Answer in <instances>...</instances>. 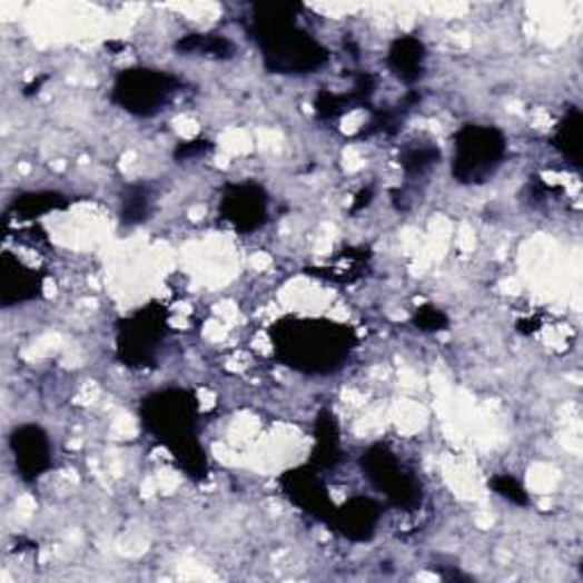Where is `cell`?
Returning <instances> with one entry per match:
<instances>
[{
	"label": "cell",
	"mask_w": 583,
	"mask_h": 583,
	"mask_svg": "<svg viewBox=\"0 0 583 583\" xmlns=\"http://www.w3.org/2000/svg\"><path fill=\"white\" fill-rule=\"evenodd\" d=\"M67 206L69 199L62 197L60 191H28L12 201L10 213L19 219H37L53 210H65Z\"/></svg>",
	"instance_id": "cell-19"
},
{
	"label": "cell",
	"mask_w": 583,
	"mask_h": 583,
	"mask_svg": "<svg viewBox=\"0 0 583 583\" xmlns=\"http://www.w3.org/2000/svg\"><path fill=\"white\" fill-rule=\"evenodd\" d=\"M417 103H419V93L413 91V93L406 96V99L397 108H385V110L374 112V117L369 119V123L365 126L360 137H374V135H387V137H391V135H395L402 128L404 119L408 117L411 108L417 106Z\"/></svg>",
	"instance_id": "cell-22"
},
{
	"label": "cell",
	"mask_w": 583,
	"mask_h": 583,
	"mask_svg": "<svg viewBox=\"0 0 583 583\" xmlns=\"http://www.w3.org/2000/svg\"><path fill=\"white\" fill-rule=\"evenodd\" d=\"M219 217L237 233H256L269 221V197L254 180L226 182L219 197Z\"/></svg>",
	"instance_id": "cell-8"
},
{
	"label": "cell",
	"mask_w": 583,
	"mask_h": 583,
	"mask_svg": "<svg viewBox=\"0 0 583 583\" xmlns=\"http://www.w3.org/2000/svg\"><path fill=\"white\" fill-rule=\"evenodd\" d=\"M10 452L14 456L17 472L26 483H34L53 465L51 441L37 424H21L10 433Z\"/></svg>",
	"instance_id": "cell-10"
},
{
	"label": "cell",
	"mask_w": 583,
	"mask_h": 583,
	"mask_svg": "<svg viewBox=\"0 0 583 583\" xmlns=\"http://www.w3.org/2000/svg\"><path fill=\"white\" fill-rule=\"evenodd\" d=\"M313 433H315V445L308 465L315 467L317 472L333 470L339 461H343V433H339V424L328 408L319 411Z\"/></svg>",
	"instance_id": "cell-15"
},
{
	"label": "cell",
	"mask_w": 583,
	"mask_h": 583,
	"mask_svg": "<svg viewBox=\"0 0 583 583\" xmlns=\"http://www.w3.org/2000/svg\"><path fill=\"white\" fill-rule=\"evenodd\" d=\"M139 419L151 437L171 454L178 467L191 478L208 476V456L199 441V402L185 387H167L139 404Z\"/></svg>",
	"instance_id": "cell-3"
},
{
	"label": "cell",
	"mask_w": 583,
	"mask_h": 583,
	"mask_svg": "<svg viewBox=\"0 0 583 583\" xmlns=\"http://www.w3.org/2000/svg\"><path fill=\"white\" fill-rule=\"evenodd\" d=\"M581 141H583V115L576 106H570L563 119L556 123L552 146L574 169H581Z\"/></svg>",
	"instance_id": "cell-16"
},
{
	"label": "cell",
	"mask_w": 583,
	"mask_h": 583,
	"mask_svg": "<svg viewBox=\"0 0 583 583\" xmlns=\"http://www.w3.org/2000/svg\"><path fill=\"white\" fill-rule=\"evenodd\" d=\"M372 197H374V191L367 187V189H363L360 194H358V197H356V204L352 206V213L356 215V213H360L363 208H367L369 204H372Z\"/></svg>",
	"instance_id": "cell-26"
},
{
	"label": "cell",
	"mask_w": 583,
	"mask_h": 583,
	"mask_svg": "<svg viewBox=\"0 0 583 583\" xmlns=\"http://www.w3.org/2000/svg\"><path fill=\"white\" fill-rule=\"evenodd\" d=\"M213 151V141L210 139H189V141H180L176 144L174 149V160L176 162H189V160H197L204 158L206 154Z\"/></svg>",
	"instance_id": "cell-25"
},
{
	"label": "cell",
	"mask_w": 583,
	"mask_h": 583,
	"mask_svg": "<svg viewBox=\"0 0 583 583\" xmlns=\"http://www.w3.org/2000/svg\"><path fill=\"white\" fill-rule=\"evenodd\" d=\"M280 485V493L295 504L297 508H302L304 513H308L313 520L328 524L330 515L335 511L333 500L328 497V491L324 485L322 472H317L315 467H310L308 463L295 470H287L285 474H280L278 478Z\"/></svg>",
	"instance_id": "cell-9"
},
{
	"label": "cell",
	"mask_w": 583,
	"mask_h": 583,
	"mask_svg": "<svg viewBox=\"0 0 583 583\" xmlns=\"http://www.w3.org/2000/svg\"><path fill=\"white\" fill-rule=\"evenodd\" d=\"M376 89L367 80H354L352 89L337 93L330 89H319L315 96V115L319 121H335L356 108H369Z\"/></svg>",
	"instance_id": "cell-13"
},
{
	"label": "cell",
	"mask_w": 583,
	"mask_h": 583,
	"mask_svg": "<svg viewBox=\"0 0 583 583\" xmlns=\"http://www.w3.org/2000/svg\"><path fill=\"white\" fill-rule=\"evenodd\" d=\"M269 337L278 363L310 376L343 369L358 345L352 326L319 317H283L271 326Z\"/></svg>",
	"instance_id": "cell-2"
},
{
	"label": "cell",
	"mask_w": 583,
	"mask_h": 583,
	"mask_svg": "<svg viewBox=\"0 0 583 583\" xmlns=\"http://www.w3.org/2000/svg\"><path fill=\"white\" fill-rule=\"evenodd\" d=\"M360 472L391 506L399 511H415L422 506V483L387 445L367 447L360 456Z\"/></svg>",
	"instance_id": "cell-7"
},
{
	"label": "cell",
	"mask_w": 583,
	"mask_h": 583,
	"mask_svg": "<svg viewBox=\"0 0 583 583\" xmlns=\"http://www.w3.org/2000/svg\"><path fill=\"white\" fill-rule=\"evenodd\" d=\"M387 67L406 85H415L426 71V46L415 34L397 37L387 48Z\"/></svg>",
	"instance_id": "cell-14"
},
{
	"label": "cell",
	"mask_w": 583,
	"mask_h": 583,
	"mask_svg": "<svg viewBox=\"0 0 583 583\" xmlns=\"http://www.w3.org/2000/svg\"><path fill=\"white\" fill-rule=\"evenodd\" d=\"M369 263V254L365 249H347L343 254H337L333 258V263L324 269H310L313 276H324L333 283H352L356 278H360L365 265Z\"/></svg>",
	"instance_id": "cell-21"
},
{
	"label": "cell",
	"mask_w": 583,
	"mask_h": 583,
	"mask_svg": "<svg viewBox=\"0 0 583 583\" xmlns=\"http://www.w3.org/2000/svg\"><path fill=\"white\" fill-rule=\"evenodd\" d=\"M413 326L422 333H441L449 328V317L443 308L426 304L413 313Z\"/></svg>",
	"instance_id": "cell-24"
},
{
	"label": "cell",
	"mask_w": 583,
	"mask_h": 583,
	"mask_svg": "<svg viewBox=\"0 0 583 583\" xmlns=\"http://www.w3.org/2000/svg\"><path fill=\"white\" fill-rule=\"evenodd\" d=\"M536 326H538V322H533V319H531V322H528V319H524V322H517V330H520V333H524V335H526V333H533V330H536Z\"/></svg>",
	"instance_id": "cell-27"
},
{
	"label": "cell",
	"mask_w": 583,
	"mask_h": 583,
	"mask_svg": "<svg viewBox=\"0 0 583 583\" xmlns=\"http://www.w3.org/2000/svg\"><path fill=\"white\" fill-rule=\"evenodd\" d=\"M182 80L169 71L149 67H130L117 73L110 99L132 117H156L162 112L174 96L180 91Z\"/></svg>",
	"instance_id": "cell-5"
},
{
	"label": "cell",
	"mask_w": 583,
	"mask_h": 583,
	"mask_svg": "<svg viewBox=\"0 0 583 583\" xmlns=\"http://www.w3.org/2000/svg\"><path fill=\"white\" fill-rule=\"evenodd\" d=\"M299 3H256L245 19L247 34L256 41L263 65L276 76H306L328 65L330 51L299 28Z\"/></svg>",
	"instance_id": "cell-1"
},
{
	"label": "cell",
	"mask_w": 583,
	"mask_h": 583,
	"mask_svg": "<svg viewBox=\"0 0 583 583\" xmlns=\"http://www.w3.org/2000/svg\"><path fill=\"white\" fill-rule=\"evenodd\" d=\"M491 491L497 497L506 500L508 504H515V506H528L531 504L528 493L524 491V485L515 476H511V474H495L491 478Z\"/></svg>",
	"instance_id": "cell-23"
},
{
	"label": "cell",
	"mask_w": 583,
	"mask_h": 583,
	"mask_svg": "<svg viewBox=\"0 0 583 583\" xmlns=\"http://www.w3.org/2000/svg\"><path fill=\"white\" fill-rule=\"evenodd\" d=\"M156 208L154 187L146 182H132L121 194V224L132 228L149 221Z\"/></svg>",
	"instance_id": "cell-18"
},
{
	"label": "cell",
	"mask_w": 583,
	"mask_h": 583,
	"mask_svg": "<svg viewBox=\"0 0 583 583\" xmlns=\"http://www.w3.org/2000/svg\"><path fill=\"white\" fill-rule=\"evenodd\" d=\"M441 158H443V154L433 141L417 139V141H411V144L404 146L402 156H399V165H402V169L408 178H419V176L428 174L437 162H441Z\"/></svg>",
	"instance_id": "cell-20"
},
{
	"label": "cell",
	"mask_w": 583,
	"mask_h": 583,
	"mask_svg": "<svg viewBox=\"0 0 583 583\" xmlns=\"http://www.w3.org/2000/svg\"><path fill=\"white\" fill-rule=\"evenodd\" d=\"M383 517V504L376 502L374 497L356 495L347 500L343 506H335L330 526L339 536L352 541V543H369L376 536L378 522Z\"/></svg>",
	"instance_id": "cell-11"
},
{
	"label": "cell",
	"mask_w": 583,
	"mask_h": 583,
	"mask_svg": "<svg viewBox=\"0 0 583 583\" xmlns=\"http://www.w3.org/2000/svg\"><path fill=\"white\" fill-rule=\"evenodd\" d=\"M41 292L43 274L23 265L12 254H3L0 258V304L3 308L39 299Z\"/></svg>",
	"instance_id": "cell-12"
},
{
	"label": "cell",
	"mask_w": 583,
	"mask_h": 583,
	"mask_svg": "<svg viewBox=\"0 0 583 583\" xmlns=\"http://www.w3.org/2000/svg\"><path fill=\"white\" fill-rule=\"evenodd\" d=\"M169 330V315L160 304H149L117 324V360L130 369L158 363Z\"/></svg>",
	"instance_id": "cell-6"
},
{
	"label": "cell",
	"mask_w": 583,
	"mask_h": 583,
	"mask_svg": "<svg viewBox=\"0 0 583 583\" xmlns=\"http://www.w3.org/2000/svg\"><path fill=\"white\" fill-rule=\"evenodd\" d=\"M508 154L506 135L497 126L465 123L454 135L452 176L461 185H485Z\"/></svg>",
	"instance_id": "cell-4"
},
{
	"label": "cell",
	"mask_w": 583,
	"mask_h": 583,
	"mask_svg": "<svg viewBox=\"0 0 583 583\" xmlns=\"http://www.w3.org/2000/svg\"><path fill=\"white\" fill-rule=\"evenodd\" d=\"M176 51L182 56H201L213 60H230L237 53L235 41H230L224 34H210V32H194L185 34L176 41Z\"/></svg>",
	"instance_id": "cell-17"
}]
</instances>
